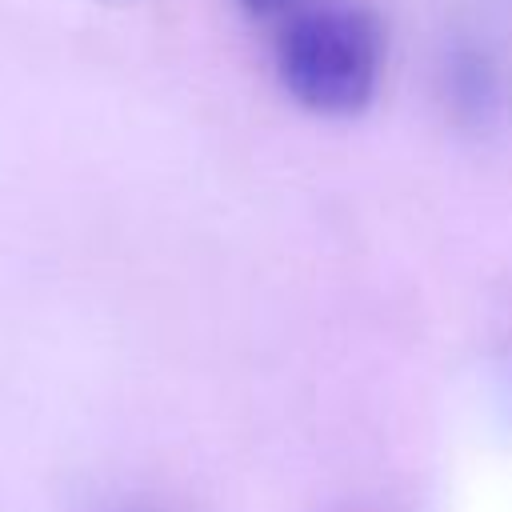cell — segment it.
<instances>
[{"mask_svg":"<svg viewBox=\"0 0 512 512\" xmlns=\"http://www.w3.org/2000/svg\"><path fill=\"white\" fill-rule=\"evenodd\" d=\"M380 72L384 32L360 4L304 8L276 36V80L316 116L364 112L380 88Z\"/></svg>","mask_w":512,"mask_h":512,"instance_id":"6da1fadb","label":"cell"},{"mask_svg":"<svg viewBox=\"0 0 512 512\" xmlns=\"http://www.w3.org/2000/svg\"><path fill=\"white\" fill-rule=\"evenodd\" d=\"M452 92H456V104L460 108H468L472 116H484L500 96V84H496V72H492V64L484 60V56H476V52H464V56H456V64H452Z\"/></svg>","mask_w":512,"mask_h":512,"instance_id":"7a4b0ae2","label":"cell"},{"mask_svg":"<svg viewBox=\"0 0 512 512\" xmlns=\"http://www.w3.org/2000/svg\"><path fill=\"white\" fill-rule=\"evenodd\" d=\"M292 0H240V8L244 12H252V16H272V12H284Z\"/></svg>","mask_w":512,"mask_h":512,"instance_id":"3957f363","label":"cell"}]
</instances>
